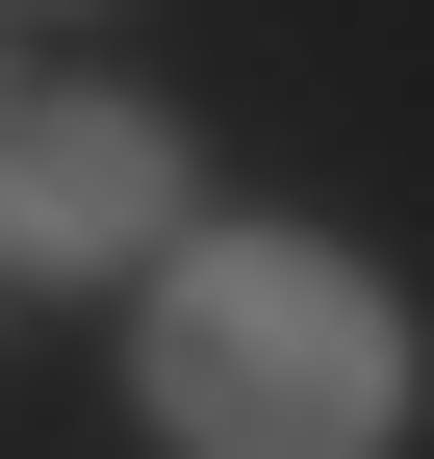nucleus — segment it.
I'll list each match as a JSON object with an SVG mask.
<instances>
[{
  "instance_id": "f257e3e1",
  "label": "nucleus",
  "mask_w": 434,
  "mask_h": 459,
  "mask_svg": "<svg viewBox=\"0 0 434 459\" xmlns=\"http://www.w3.org/2000/svg\"><path fill=\"white\" fill-rule=\"evenodd\" d=\"M128 409L179 459H384L409 434V307L333 230H179L128 281Z\"/></svg>"
},
{
  "instance_id": "f03ea898",
  "label": "nucleus",
  "mask_w": 434,
  "mask_h": 459,
  "mask_svg": "<svg viewBox=\"0 0 434 459\" xmlns=\"http://www.w3.org/2000/svg\"><path fill=\"white\" fill-rule=\"evenodd\" d=\"M179 102H128V77H26V128H0V307L26 281H153L179 255Z\"/></svg>"
},
{
  "instance_id": "7ed1b4c3",
  "label": "nucleus",
  "mask_w": 434,
  "mask_h": 459,
  "mask_svg": "<svg viewBox=\"0 0 434 459\" xmlns=\"http://www.w3.org/2000/svg\"><path fill=\"white\" fill-rule=\"evenodd\" d=\"M0 128H26V51H0Z\"/></svg>"
},
{
  "instance_id": "20e7f679",
  "label": "nucleus",
  "mask_w": 434,
  "mask_h": 459,
  "mask_svg": "<svg viewBox=\"0 0 434 459\" xmlns=\"http://www.w3.org/2000/svg\"><path fill=\"white\" fill-rule=\"evenodd\" d=\"M0 26H26V0H0Z\"/></svg>"
}]
</instances>
